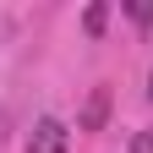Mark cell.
<instances>
[{
  "label": "cell",
  "instance_id": "cell-4",
  "mask_svg": "<svg viewBox=\"0 0 153 153\" xmlns=\"http://www.w3.org/2000/svg\"><path fill=\"white\" fill-rule=\"evenodd\" d=\"M104 22H109V11L104 6H88V33H104Z\"/></svg>",
  "mask_w": 153,
  "mask_h": 153
},
{
  "label": "cell",
  "instance_id": "cell-2",
  "mask_svg": "<svg viewBox=\"0 0 153 153\" xmlns=\"http://www.w3.org/2000/svg\"><path fill=\"white\" fill-rule=\"evenodd\" d=\"M104 109H109V93L99 88V93H93V104H88V115H82V126H88V131H99V126H104Z\"/></svg>",
  "mask_w": 153,
  "mask_h": 153
},
{
  "label": "cell",
  "instance_id": "cell-1",
  "mask_svg": "<svg viewBox=\"0 0 153 153\" xmlns=\"http://www.w3.org/2000/svg\"><path fill=\"white\" fill-rule=\"evenodd\" d=\"M66 137H71V131L60 120H38L33 137H27V153H66Z\"/></svg>",
  "mask_w": 153,
  "mask_h": 153
},
{
  "label": "cell",
  "instance_id": "cell-3",
  "mask_svg": "<svg viewBox=\"0 0 153 153\" xmlns=\"http://www.w3.org/2000/svg\"><path fill=\"white\" fill-rule=\"evenodd\" d=\"M126 11L137 16V22H148V27H153V6H148V0H126Z\"/></svg>",
  "mask_w": 153,
  "mask_h": 153
},
{
  "label": "cell",
  "instance_id": "cell-5",
  "mask_svg": "<svg viewBox=\"0 0 153 153\" xmlns=\"http://www.w3.org/2000/svg\"><path fill=\"white\" fill-rule=\"evenodd\" d=\"M148 93H153V88H148Z\"/></svg>",
  "mask_w": 153,
  "mask_h": 153
}]
</instances>
